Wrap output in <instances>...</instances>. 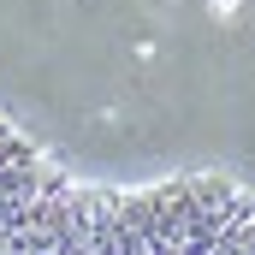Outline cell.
<instances>
[{
	"label": "cell",
	"mask_w": 255,
	"mask_h": 255,
	"mask_svg": "<svg viewBox=\"0 0 255 255\" xmlns=\"http://www.w3.org/2000/svg\"><path fill=\"white\" fill-rule=\"evenodd\" d=\"M0 255H255V190L220 172L95 184L0 119Z\"/></svg>",
	"instance_id": "1"
}]
</instances>
